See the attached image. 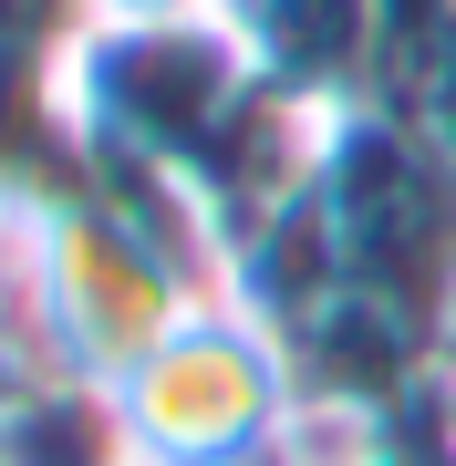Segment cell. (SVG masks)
I'll use <instances>...</instances> for the list:
<instances>
[{"instance_id": "6da1fadb", "label": "cell", "mask_w": 456, "mask_h": 466, "mask_svg": "<svg viewBox=\"0 0 456 466\" xmlns=\"http://www.w3.org/2000/svg\"><path fill=\"white\" fill-rule=\"evenodd\" d=\"M115 466H290L301 363L249 300H208L125 383H104Z\"/></svg>"}, {"instance_id": "7a4b0ae2", "label": "cell", "mask_w": 456, "mask_h": 466, "mask_svg": "<svg viewBox=\"0 0 456 466\" xmlns=\"http://www.w3.org/2000/svg\"><path fill=\"white\" fill-rule=\"evenodd\" d=\"M228 0H73V32H146V21H218Z\"/></svg>"}]
</instances>
